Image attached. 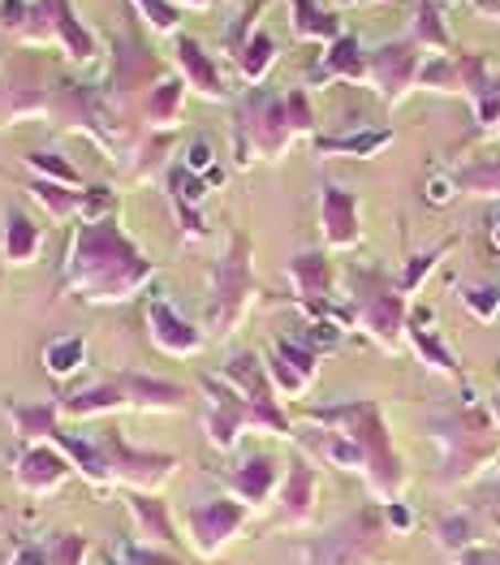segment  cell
I'll list each match as a JSON object with an SVG mask.
<instances>
[{
    "label": "cell",
    "mask_w": 500,
    "mask_h": 565,
    "mask_svg": "<svg viewBox=\"0 0 500 565\" xmlns=\"http://www.w3.org/2000/svg\"><path fill=\"white\" fill-rule=\"evenodd\" d=\"M289 31H294V40H302V44H337L341 35H345V26H341V18L332 13V9H323L316 0H289Z\"/></svg>",
    "instance_id": "25"
},
{
    "label": "cell",
    "mask_w": 500,
    "mask_h": 565,
    "mask_svg": "<svg viewBox=\"0 0 500 565\" xmlns=\"http://www.w3.org/2000/svg\"><path fill=\"white\" fill-rule=\"evenodd\" d=\"M319 230L328 250H354L363 242V225H359V194L350 186L323 182L319 186Z\"/></svg>",
    "instance_id": "16"
},
{
    "label": "cell",
    "mask_w": 500,
    "mask_h": 565,
    "mask_svg": "<svg viewBox=\"0 0 500 565\" xmlns=\"http://www.w3.org/2000/svg\"><path fill=\"white\" fill-rule=\"evenodd\" d=\"M178 9H194V13H203V9H212V0H173Z\"/></svg>",
    "instance_id": "54"
},
{
    "label": "cell",
    "mask_w": 500,
    "mask_h": 565,
    "mask_svg": "<svg viewBox=\"0 0 500 565\" xmlns=\"http://www.w3.org/2000/svg\"><path fill=\"white\" fill-rule=\"evenodd\" d=\"M9 565H47V548H40V544H22Z\"/></svg>",
    "instance_id": "52"
},
{
    "label": "cell",
    "mask_w": 500,
    "mask_h": 565,
    "mask_svg": "<svg viewBox=\"0 0 500 565\" xmlns=\"http://www.w3.org/2000/svg\"><path fill=\"white\" fill-rule=\"evenodd\" d=\"M380 535L384 531L375 526V514H363V519L337 526L332 535L316 540L307 565H380V557H384Z\"/></svg>",
    "instance_id": "13"
},
{
    "label": "cell",
    "mask_w": 500,
    "mask_h": 565,
    "mask_svg": "<svg viewBox=\"0 0 500 565\" xmlns=\"http://www.w3.org/2000/svg\"><path fill=\"white\" fill-rule=\"evenodd\" d=\"M156 281V264L135 237L121 230L117 216L74 221V234L61 259L56 294L78 298L87 307H121Z\"/></svg>",
    "instance_id": "1"
},
{
    "label": "cell",
    "mask_w": 500,
    "mask_h": 565,
    "mask_svg": "<svg viewBox=\"0 0 500 565\" xmlns=\"http://www.w3.org/2000/svg\"><path fill=\"white\" fill-rule=\"evenodd\" d=\"M44 246V230L35 216H26L18 203L4 207V221H0V250H4V264L9 268H26Z\"/></svg>",
    "instance_id": "22"
},
{
    "label": "cell",
    "mask_w": 500,
    "mask_h": 565,
    "mask_svg": "<svg viewBox=\"0 0 500 565\" xmlns=\"http://www.w3.org/2000/svg\"><path fill=\"white\" fill-rule=\"evenodd\" d=\"M457 194H488L500 199V156L497 160H470L454 173Z\"/></svg>",
    "instance_id": "38"
},
{
    "label": "cell",
    "mask_w": 500,
    "mask_h": 565,
    "mask_svg": "<svg viewBox=\"0 0 500 565\" xmlns=\"http://www.w3.org/2000/svg\"><path fill=\"white\" fill-rule=\"evenodd\" d=\"M113 203H117V190L113 186H87L83 190V212H78V221H104V216H113Z\"/></svg>",
    "instance_id": "46"
},
{
    "label": "cell",
    "mask_w": 500,
    "mask_h": 565,
    "mask_svg": "<svg viewBox=\"0 0 500 565\" xmlns=\"http://www.w3.org/2000/svg\"><path fill=\"white\" fill-rule=\"evenodd\" d=\"M436 535H440V544L449 548V553H466V548H475V531H470V522L466 519H445L436 526Z\"/></svg>",
    "instance_id": "47"
},
{
    "label": "cell",
    "mask_w": 500,
    "mask_h": 565,
    "mask_svg": "<svg viewBox=\"0 0 500 565\" xmlns=\"http://www.w3.org/2000/svg\"><path fill=\"white\" fill-rule=\"evenodd\" d=\"M341 4H363V0H341Z\"/></svg>",
    "instance_id": "58"
},
{
    "label": "cell",
    "mask_w": 500,
    "mask_h": 565,
    "mask_svg": "<svg viewBox=\"0 0 500 565\" xmlns=\"http://www.w3.org/2000/svg\"><path fill=\"white\" fill-rule=\"evenodd\" d=\"M121 393H126V411H142V415H178L185 411V388L173 380L142 376V372H113Z\"/></svg>",
    "instance_id": "19"
},
{
    "label": "cell",
    "mask_w": 500,
    "mask_h": 565,
    "mask_svg": "<svg viewBox=\"0 0 500 565\" xmlns=\"http://www.w3.org/2000/svg\"><path fill=\"white\" fill-rule=\"evenodd\" d=\"M151 35H182V9L173 0H130Z\"/></svg>",
    "instance_id": "39"
},
{
    "label": "cell",
    "mask_w": 500,
    "mask_h": 565,
    "mask_svg": "<svg viewBox=\"0 0 500 565\" xmlns=\"http://www.w3.org/2000/svg\"><path fill=\"white\" fill-rule=\"evenodd\" d=\"M173 61H178V78H182L194 95L216 99V104L228 99V87H225V78H221V65L212 61V52L199 44L194 35H173Z\"/></svg>",
    "instance_id": "18"
},
{
    "label": "cell",
    "mask_w": 500,
    "mask_h": 565,
    "mask_svg": "<svg viewBox=\"0 0 500 565\" xmlns=\"http://www.w3.org/2000/svg\"><path fill=\"white\" fill-rule=\"evenodd\" d=\"M113 557L121 565H182L169 548H156V544H121Z\"/></svg>",
    "instance_id": "45"
},
{
    "label": "cell",
    "mask_w": 500,
    "mask_h": 565,
    "mask_svg": "<svg viewBox=\"0 0 500 565\" xmlns=\"http://www.w3.org/2000/svg\"><path fill=\"white\" fill-rule=\"evenodd\" d=\"M130 519H135L142 544H156V548H169L178 535H173V519H169V505L156 497V492H130Z\"/></svg>",
    "instance_id": "31"
},
{
    "label": "cell",
    "mask_w": 500,
    "mask_h": 565,
    "mask_svg": "<svg viewBox=\"0 0 500 565\" xmlns=\"http://www.w3.org/2000/svg\"><path fill=\"white\" fill-rule=\"evenodd\" d=\"M384 519L393 522L397 531H409V510L406 505H397V501H389V505H384Z\"/></svg>",
    "instance_id": "53"
},
{
    "label": "cell",
    "mask_w": 500,
    "mask_h": 565,
    "mask_svg": "<svg viewBox=\"0 0 500 565\" xmlns=\"http://www.w3.org/2000/svg\"><path fill=\"white\" fill-rule=\"evenodd\" d=\"M461 307L475 316V320H497L500 316V285H488V281H470L461 285Z\"/></svg>",
    "instance_id": "41"
},
{
    "label": "cell",
    "mask_w": 500,
    "mask_h": 565,
    "mask_svg": "<svg viewBox=\"0 0 500 565\" xmlns=\"http://www.w3.org/2000/svg\"><path fill=\"white\" fill-rule=\"evenodd\" d=\"M95 445L104 454V471L108 483H126L130 492H160L169 483V475L178 471L173 454H156V449H135L117 427L95 431Z\"/></svg>",
    "instance_id": "8"
},
{
    "label": "cell",
    "mask_w": 500,
    "mask_h": 565,
    "mask_svg": "<svg viewBox=\"0 0 500 565\" xmlns=\"http://www.w3.org/2000/svg\"><path fill=\"white\" fill-rule=\"evenodd\" d=\"M61 402V419H99V415H117V411H126V393H121V384L117 376H104L87 384V388H74V393H61L56 397Z\"/></svg>",
    "instance_id": "21"
},
{
    "label": "cell",
    "mask_w": 500,
    "mask_h": 565,
    "mask_svg": "<svg viewBox=\"0 0 500 565\" xmlns=\"http://www.w3.org/2000/svg\"><path fill=\"white\" fill-rule=\"evenodd\" d=\"M147 337L169 359H194L208 345V332L194 329L185 316H178V307L164 294H147Z\"/></svg>",
    "instance_id": "14"
},
{
    "label": "cell",
    "mask_w": 500,
    "mask_h": 565,
    "mask_svg": "<svg viewBox=\"0 0 500 565\" xmlns=\"http://www.w3.org/2000/svg\"><path fill=\"white\" fill-rule=\"evenodd\" d=\"M26 194L44 207L52 221H74V216L83 212V190L47 182V178H31V182H26Z\"/></svg>",
    "instance_id": "35"
},
{
    "label": "cell",
    "mask_w": 500,
    "mask_h": 565,
    "mask_svg": "<svg viewBox=\"0 0 500 565\" xmlns=\"http://www.w3.org/2000/svg\"><path fill=\"white\" fill-rule=\"evenodd\" d=\"M294 139H298V130L289 121L285 95L255 87L233 104V160H237V169H251L255 160H280Z\"/></svg>",
    "instance_id": "3"
},
{
    "label": "cell",
    "mask_w": 500,
    "mask_h": 565,
    "mask_svg": "<svg viewBox=\"0 0 500 565\" xmlns=\"http://www.w3.org/2000/svg\"><path fill=\"white\" fill-rule=\"evenodd\" d=\"M276 40L259 26L246 44L233 52V65H237V74H242V83H251V87H264V78L273 74V65H276Z\"/></svg>",
    "instance_id": "33"
},
{
    "label": "cell",
    "mask_w": 500,
    "mask_h": 565,
    "mask_svg": "<svg viewBox=\"0 0 500 565\" xmlns=\"http://www.w3.org/2000/svg\"><path fill=\"white\" fill-rule=\"evenodd\" d=\"M406 35L418 44L423 56H449V52H457L454 31H449V22H445L440 0H414V13H409Z\"/></svg>",
    "instance_id": "24"
},
{
    "label": "cell",
    "mask_w": 500,
    "mask_h": 565,
    "mask_svg": "<svg viewBox=\"0 0 500 565\" xmlns=\"http://www.w3.org/2000/svg\"><path fill=\"white\" fill-rule=\"evenodd\" d=\"M280 514L294 526L316 514V467L302 458H294L285 479H280Z\"/></svg>",
    "instance_id": "27"
},
{
    "label": "cell",
    "mask_w": 500,
    "mask_h": 565,
    "mask_svg": "<svg viewBox=\"0 0 500 565\" xmlns=\"http://www.w3.org/2000/svg\"><path fill=\"white\" fill-rule=\"evenodd\" d=\"M255 246L246 234L228 237V250L212 264L208 273V329L216 337H228L246 320V311L255 307L259 298V285H255V264H251Z\"/></svg>",
    "instance_id": "4"
},
{
    "label": "cell",
    "mask_w": 500,
    "mask_h": 565,
    "mask_svg": "<svg viewBox=\"0 0 500 565\" xmlns=\"http://www.w3.org/2000/svg\"><path fill=\"white\" fill-rule=\"evenodd\" d=\"M418 87L440 95H461V61H457V52H449V56H427L423 70H418Z\"/></svg>",
    "instance_id": "37"
},
{
    "label": "cell",
    "mask_w": 500,
    "mask_h": 565,
    "mask_svg": "<svg viewBox=\"0 0 500 565\" xmlns=\"http://www.w3.org/2000/svg\"><path fill=\"white\" fill-rule=\"evenodd\" d=\"M423 52L409 35H397L389 44L366 52V87L384 99V108H397L414 87H418V70H423Z\"/></svg>",
    "instance_id": "10"
},
{
    "label": "cell",
    "mask_w": 500,
    "mask_h": 565,
    "mask_svg": "<svg viewBox=\"0 0 500 565\" xmlns=\"http://www.w3.org/2000/svg\"><path fill=\"white\" fill-rule=\"evenodd\" d=\"M457 565H500V553L497 548H466V553H457Z\"/></svg>",
    "instance_id": "51"
},
{
    "label": "cell",
    "mask_w": 500,
    "mask_h": 565,
    "mask_svg": "<svg viewBox=\"0 0 500 565\" xmlns=\"http://www.w3.org/2000/svg\"><path fill=\"white\" fill-rule=\"evenodd\" d=\"M190 173H199V178H208L212 169H216V151H212V142L208 139H194L185 147V160H182Z\"/></svg>",
    "instance_id": "48"
},
{
    "label": "cell",
    "mask_w": 500,
    "mask_h": 565,
    "mask_svg": "<svg viewBox=\"0 0 500 565\" xmlns=\"http://www.w3.org/2000/svg\"><path fill=\"white\" fill-rule=\"evenodd\" d=\"M285 104H289V121H294L298 139H316V113H311V95H307V87L285 92Z\"/></svg>",
    "instance_id": "44"
},
{
    "label": "cell",
    "mask_w": 500,
    "mask_h": 565,
    "mask_svg": "<svg viewBox=\"0 0 500 565\" xmlns=\"http://www.w3.org/2000/svg\"><path fill=\"white\" fill-rule=\"evenodd\" d=\"M203 384V393H208V411H203V436L212 440V449H221L228 454L237 440H242V431H255V415H251V406H246V397L228 384L221 372H208V376L199 380Z\"/></svg>",
    "instance_id": "11"
},
{
    "label": "cell",
    "mask_w": 500,
    "mask_h": 565,
    "mask_svg": "<svg viewBox=\"0 0 500 565\" xmlns=\"http://www.w3.org/2000/svg\"><path fill=\"white\" fill-rule=\"evenodd\" d=\"M246 514H251V505H242L237 497H212V501L190 505V510H185V535H190L194 553L216 557L228 540L242 531Z\"/></svg>",
    "instance_id": "12"
},
{
    "label": "cell",
    "mask_w": 500,
    "mask_h": 565,
    "mask_svg": "<svg viewBox=\"0 0 500 565\" xmlns=\"http://www.w3.org/2000/svg\"><path fill=\"white\" fill-rule=\"evenodd\" d=\"M311 83H359V87H366V47L359 44V35H341L337 44L323 47L319 61L311 65Z\"/></svg>",
    "instance_id": "20"
},
{
    "label": "cell",
    "mask_w": 500,
    "mask_h": 565,
    "mask_svg": "<svg viewBox=\"0 0 500 565\" xmlns=\"http://www.w3.org/2000/svg\"><path fill=\"white\" fill-rule=\"evenodd\" d=\"M83 367H87V337L61 332V337H52L44 345V372L52 380H70Z\"/></svg>",
    "instance_id": "34"
},
{
    "label": "cell",
    "mask_w": 500,
    "mask_h": 565,
    "mask_svg": "<svg viewBox=\"0 0 500 565\" xmlns=\"http://www.w3.org/2000/svg\"><path fill=\"white\" fill-rule=\"evenodd\" d=\"M449 246H454V242H440V246H432V250H418V255H409L406 268H402V277H397V285H402V294H406V298L414 294V289H418V285L427 281V273H432V268H436V264L449 255Z\"/></svg>",
    "instance_id": "40"
},
{
    "label": "cell",
    "mask_w": 500,
    "mask_h": 565,
    "mask_svg": "<svg viewBox=\"0 0 500 565\" xmlns=\"http://www.w3.org/2000/svg\"><path fill=\"white\" fill-rule=\"evenodd\" d=\"M70 475H74V462H70L56 445H26V449L13 458V479H18V488L31 492V497H52Z\"/></svg>",
    "instance_id": "17"
},
{
    "label": "cell",
    "mask_w": 500,
    "mask_h": 565,
    "mask_svg": "<svg viewBox=\"0 0 500 565\" xmlns=\"http://www.w3.org/2000/svg\"><path fill=\"white\" fill-rule=\"evenodd\" d=\"M268 4H273V0H251V4L237 13V22H228V31H225V52H228V56H233L237 47H242L251 35H255V31H259V13H264Z\"/></svg>",
    "instance_id": "43"
},
{
    "label": "cell",
    "mask_w": 500,
    "mask_h": 565,
    "mask_svg": "<svg viewBox=\"0 0 500 565\" xmlns=\"http://www.w3.org/2000/svg\"><path fill=\"white\" fill-rule=\"evenodd\" d=\"M316 151L319 156H354V160H371L380 156L389 142H393V130L389 126H371V130H345V135H316Z\"/></svg>",
    "instance_id": "32"
},
{
    "label": "cell",
    "mask_w": 500,
    "mask_h": 565,
    "mask_svg": "<svg viewBox=\"0 0 500 565\" xmlns=\"http://www.w3.org/2000/svg\"><path fill=\"white\" fill-rule=\"evenodd\" d=\"M4 415L26 445H47L61 427V402H4Z\"/></svg>",
    "instance_id": "29"
},
{
    "label": "cell",
    "mask_w": 500,
    "mask_h": 565,
    "mask_svg": "<svg viewBox=\"0 0 500 565\" xmlns=\"http://www.w3.org/2000/svg\"><path fill=\"white\" fill-rule=\"evenodd\" d=\"M492 419H497V424H500V393H497V397H492Z\"/></svg>",
    "instance_id": "57"
},
{
    "label": "cell",
    "mask_w": 500,
    "mask_h": 565,
    "mask_svg": "<svg viewBox=\"0 0 500 565\" xmlns=\"http://www.w3.org/2000/svg\"><path fill=\"white\" fill-rule=\"evenodd\" d=\"M26 13H31V0H0V31L4 35H18L22 22H26Z\"/></svg>",
    "instance_id": "50"
},
{
    "label": "cell",
    "mask_w": 500,
    "mask_h": 565,
    "mask_svg": "<svg viewBox=\"0 0 500 565\" xmlns=\"http://www.w3.org/2000/svg\"><path fill=\"white\" fill-rule=\"evenodd\" d=\"M432 324V311L427 307H414L409 311V324H406V337H409V345L418 350V359L432 367V372H440V376H461V367H457V359H454V350L436 337V329H427Z\"/></svg>",
    "instance_id": "26"
},
{
    "label": "cell",
    "mask_w": 500,
    "mask_h": 565,
    "mask_svg": "<svg viewBox=\"0 0 500 565\" xmlns=\"http://www.w3.org/2000/svg\"><path fill=\"white\" fill-rule=\"evenodd\" d=\"M285 281L294 289V302L311 316V320H328V307H332V264L323 250H302L289 259L285 268Z\"/></svg>",
    "instance_id": "15"
},
{
    "label": "cell",
    "mask_w": 500,
    "mask_h": 565,
    "mask_svg": "<svg viewBox=\"0 0 500 565\" xmlns=\"http://www.w3.org/2000/svg\"><path fill=\"white\" fill-rule=\"evenodd\" d=\"M185 87L182 78H164L160 87L142 95V126L156 130V135H169L173 126H182V104H185Z\"/></svg>",
    "instance_id": "30"
},
{
    "label": "cell",
    "mask_w": 500,
    "mask_h": 565,
    "mask_svg": "<svg viewBox=\"0 0 500 565\" xmlns=\"http://www.w3.org/2000/svg\"><path fill=\"white\" fill-rule=\"evenodd\" d=\"M221 376L246 397V406H251V415H255V431H268V436H294V424H289V415L280 411V402H276V384L268 376V363L259 359V354H233L225 367H221Z\"/></svg>",
    "instance_id": "9"
},
{
    "label": "cell",
    "mask_w": 500,
    "mask_h": 565,
    "mask_svg": "<svg viewBox=\"0 0 500 565\" xmlns=\"http://www.w3.org/2000/svg\"><path fill=\"white\" fill-rule=\"evenodd\" d=\"M13 40H18V47H40V52L61 47L65 61H74L78 70L99 61V40L83 26V18L74 13L70 0H31V13Z\"/></svg>",
    "instance_id": "6"
},
{
    "label": "cell",
    "mask_w": 500,
    "mask_h": 565,
    "mask_svg": "<svg viewBox=\"0 0 500 565\" xmlns=\"http://www.w3.org/2000/svg\"><path fill=\"white\" fill-rule=\"evenodd\" d=\"M47 445H56L87 483H95V488H113V483H108V471H104V454H99L95 436H87V431H70V427H56Z\"/></svg>",
    "instance_id": "28"
},
{
    "label": "cell",
    "mask_w": 500,
    "mask_h": 565,
    "mask_svg": "<svg viewBox=\"0 0 500 565\" xmlns=\"http://www.w3.org/2000/svg\"><path fill=\"white\" fill-rule=\"evenodd\" d=\"M87 557H92V540L78 531H65L47 544V565H87Z\"/></svg>",
    "instance_id": "42"
},
{
    "label": "cell",
    "mask_w": 500,
    "mask_h": 565,
    "mask_svg": "<svg viewBox=\"0 0 500 565\" xmlns=\"http://www.w3.org/2000/svg\"><path fill=\"white\" fill-rule=\"evenodd\" d=\"M108 565H121V562H117V557H113V562H108Z\"/></svg>",
    "instance_id": "59"
},
{
    "label": "cell",
    "mask_w": 500,
    "mask_h": 565,
    "mask_svg": "<svg viewBox=\"0 0 500 565\" xmlns=\"http://www.w3.org/2000/svg\"><path fill=\"white\" fill-rule=\"evenodd\" d=\"M475 4H488V0H475Z\"/></svg>",
    "instance_id": "60"
},
{
    "label": "cell",
    "mask_w": 500,
    "mask_h": 565,
    "mask_svg": "<svg viewBox=\"0 0 500 565\" xmlns=\"http://www.w3.org/2000/svg\"><path fill=\"white\" fill-rule=\"evenodd\" d=\"M22 164L31 169V178H47V182H61V186H74V190H87L83 173L61 156V151H26Z\"/></svg>",
    "instance_id": "36"
},
{
    "label": "cell",
    "mask_w": 500,
    "mask_h": 565,
    "mask_svg": "<svg viewBox=\"0 0 500 565\" xmlns=\"http://www.w3.org/2000/svg\"><path fill=\"white\" fill-rule=\"evenodd\" d=\"M492 246L500 250V207L492 212Z\"/></svg>",
    "instance_id": "56"
},
{
    "label": "cell",
    "mask_w": 500,
    "mask_h": 565,
    "mask_svg": "<svg viewBox=\"0 0 500 565\" xmlns=\"http://www.w3.org/2000/svg\"><path fill=\"white\" fill-rule=\"evenodd\" d=\"M280 479H285V475H280V462H276L273 454H255V458H246L237 471L228 475V488H233V497H237L242 505L259 510L276 488H280Z\"/></svg>",
    "instance_id": "23"
},
{
    "label": "cell",
    "mask_w": 500,
    "mask_h": 565,
    "mask_svg": "<svg viewBox=\"0 0 500 565\" xmlns=\"http://www.w3.org/2000/svg\"><path fill=\"white\" fill-rule=\"evenodd\" d=\"M311 424L323 427H341L359 440L366 458V483L384 497V501H397L402 483H406V467L393 449V436H389V424H384V406L380 402H341V406H316L311 411Z\"/></svg>",
    "instance_id": "2"
},
{
    "label": "cell",
    "mask_w": 500,
    "mask_h": 565,
    "mask_svg": "<svg viewBox=\"0 0 500 565\" xmlns=\"http://www.w3.org/2000/svg\"><path fill=\"white\" fill-rule=\"evenodd\" d=\"M203 182H208V186H225V169H221V164H216V169H212V173H208V178H203Z\"/></svg>",
    "instance_id": "55"
},
{
    "label": "cell",
    "mask_w": 500,
    "mask_h": 565,
    "mask_svg": "<svg viewBox=\"0 0 500 565\" xmlns=\"http://www.w3.org/2000/svg\"><path fill=\"white\" fill-rule=\"evenodd\" d=\"M164 78H169V74H164V61L138 40L135 26L108 40V74L99 78V87L113 99L117 113L126 108V99L142 95V87L151 92V87H160Z\"/></svg>",
    "instance_id": "7"
},
{
    "label": "cell",
    "mask_w": 500,
    "mask_h": 565,
    "mask_svg": "<svg viewBox=\"0 0 500 565\" xmlns=\"http://www.w3.org/2000/svg\"><path fill=\"white\" fill-rule=\"evenodd\" d=\"M350 307H354V324L384 350H397L409 324V302L402 285L389 281L380 268H350Z\"/></svg>",
    "instance_id": "5"
},
{
    "label": "cell",
    "mask_w": 500,
    "mask_h": 565,
    "mask_svg": "<svg viewBox=\"0 0 500 565\" xmlns=\"http://www.w3.org/2000/svg\"><path fill=\"white\" fill-rule=\"evenodd\" d=\"M454 194H457L454 173H436V178H427V186H423V199H427L432 207H445V203H454Z\"/></svg>",
    "instance_id": "49"
}]
</instances>
